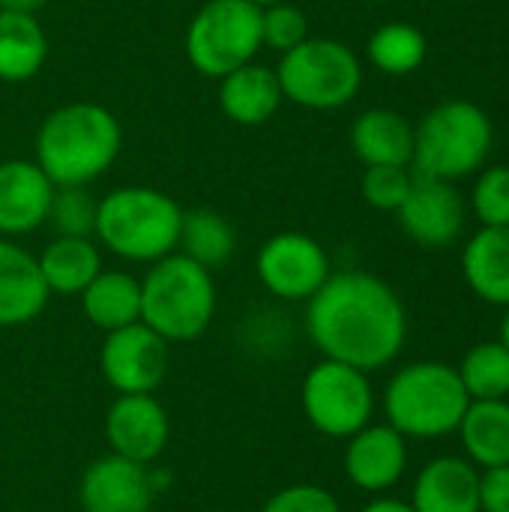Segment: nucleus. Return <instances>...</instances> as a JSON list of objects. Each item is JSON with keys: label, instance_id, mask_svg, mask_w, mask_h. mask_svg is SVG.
Listing matches in <instances>:
<instances>
[{"label": "nucleus", "instance_id": "obj_29", "mask_svg": "<svg viewBox=\"0 0 509 512\" xmlns=\"http://www.w3.org/2000/svg\"><path fill=\"white\" fill-rule=\"evenodd\" d=\"M96 207L99 201L87 192V186H54L48 225L57 231V237H93Z\"/></svg>", "mask_w": 509, "mask_h": 512}, {"label": "nucleus", "instance_id": "obj_2", "mask_svg": "<svg viewBox=\"0 0 509 512\" xmlns=\"http://www.w3.org/2000/svg\"><path fill=\"white\" fill-rule=\"evenodd\" d=\"M123 150L120 120L96 102L54 108L36 132V165L54 186H87L99 180Z\"/></svg>", "mask_w": 509, "mask_h": 512}, {"label": "nucleus", "instance_id": "obj_24", "mask_svg": "<svg viewBox=\"0 0 509 512\" xmlns=\"http://www.w3.org/2000/svg\"><path fill=\"white\" fill-rule=\"evenodd\" d=\"M78 297L84 318L105 333L141 321V279L123 270H102Z\"/></svg>", "mask_w": 509, "mask_h": 512}, {"label": "nucleus", "instance_id": "obj_25", "mask_svg": "<svg viewBox=\"0 0 509 512\" xmlns=\"http://www.w3.org/2000/svg\"><path fill=\"white\" fill-rule=\"evenodd\" d=\"M48 60V36L36 15L0 9V81L21 84Z\"/></svg>", "mask_w": 509, "mask_h": 512}, {"label": "nucleus", "instance_id": "obj_23", "mask_svg": "<svg viewBox=\"0 0 509 512\" xmlns=\"http://www.w3.org/2000/svg\"><path fill=\"white\" fill-rule=\"evenodd\" d=\"M36 261L48 291L63 297L81 294L102 273V255L93 237H54Z\"/></svg>", "mask_w": 509, "mask_h": 512}, {"label": "nucleus", "instance_id": "obj_20", "mask_svg": "<svg viewBox=\"0 0 509 512\" xmlns=\"http://www.w3.org/2000/svg\"><path fill=\"white\" fill-rule=\"evenodd\" d=\"M351 150L369 165H411L414 162V126L390 108H369L351 123Z\"/></svg>", "mask_w": 509, "mask_h": 512}, {"label": "nucleus", "instance_id": "obj_13", "mask_svg": "<svg viewBox=\"0 0 509 512\" xmlns=\"http://www.w3.org/2000/svg\"><path fill=\"white\" fill-rule=\"evenodd\" d=\"M105 438L114 456L138 465L156 462L171 438V420L153 393L117 396L105 414Z\"/></svg>", "mask_w": 509, "mask_h": 512}, {"label": "nucleus", "instance_id": "obj_6", "mask_svg": "<svg viewBox=\"0 0 509 512\" xmlns=\"http://www.w3.org/2000/svg\"><path fill=\"white\" fill-rule=\"evenodd\" d=\"M495 144L489 114L468 99H447L435 105L420 126H414V168L417 174L462 180L477 174Z\"/></svg>", "mask_w": 509, "mask_h": 512}, {"label": "nucleus", "instance_id": "obj_27", "mask_svg": "<svg viewBox=\"0 0 509 512\" xmlns=\"http://www.w3.org/2000/svg\"><path fill=\"white\" fill-rule=\"evenodd\" d=\"M426 51H429V42H426L423 30L408 21H387L366 42L369 63L378 72L396 75V78L420 69L426 60Z\"/></svg>", "mask_w": 509, "mask_h": 512}, {"label": "nucleus", "instance_id": "obj_11", "mask_svg": "<svg viewBox=\"0 0 509 512\" xmlns=\"http://www.w3.org/2000/svg\"><path fill=\"white\" fill-rule=\"evenodd\" d=\"M168 366V342L141 321L111 330L99 348V369L120 396L153 393L165 381Z\"/></svg>", "mask_w": 509, "mask_h": 512}, {"label": "nucleus", "instance_id": "obj_15", "mask_svg": "<svg viewBox=\"0 0 509 512\" xmlns=\"http://www.w3.org/2000/svg\"><path fill=\"white\" fill-rule=\"evenodd\" d=\"M408 471V438L390 423H369L348 438L345 477L369 495L393 489Z\"/></svg>", "mask_w": 509, "mask_h": 512}, {"label": "nucleus", "instance_id": "obj_31", "mask_svg": "<svg viewBox=\"0 0 509 512\" xmlns=\"http://www.w3.org/2000/svg\"><path fill=\"white\" fill-rule=\"evenodd\" d=\"M309 39V18L300 6L282 0L261 9V45L270 51H291Z\"/></svg>", "mask_w": 509, "mask_h": 512}, {"label": "nucleus", "instance_id": "obj_19", "mask_svg": "<svg viewBox=\"0 0 509 512\" xmlns=\"http://www.w3.org/2000/svg\"><path fill=\"white\" fill-rule=\"evenodd\" d=\"M282 84L276 69L261 63H246L225 78H219V108L237 126H261L282 105Z\"/></svg>", "mask_w": 509, "mask_h": 512}, {"label": "nucleus", "instance_id": "obj_8", "mask_svg": "<svg viewBox=\"0 0 509 512\" xmlns=\"http://www.w3.org/2000/svg\"><path fill=\"white\" fill-rule=\"evenodd\" d=\"M186 57L204 78H225L228 72L255 60L261 45V6L249 0H207L189 21L183 39Z\"/></svg>", "mask_w": 509, "mask_h": 512}, {"label": "nucleus", "instance_id": "obj_16", "mask_svg": "<svg viewBox=\"0 0 509 512\" xmlns=\"http://www.w3.org/2000/svg\"><path fill=\"white\" fill-rule=\"evenodd\" d=\"M54 183L33 159L0 162V237H24L48 222Z\"/></svg>", "mask_w": 509, "mask_h": 512}, {"label": "nucleus", "instance_id": "obj_18", "mask_svg": "<svg viewBox=\"0 0 509 512\" xmlns=\"http://www.w3.org/2000/svg\"><path fill=\"white\" fill-rule=\"evenodd\" d=\"M48 285L39 261L15 240L0 237V327H24L48 306Z\"/></svg>", "mask_w": 509, "mask_h": 512}, {"label": "nucleus", "instance_id": "obj_34", "mask_svg": "<svg viewBox=\"0 0 509 512\" xmlns=\"http://www.w3.org/2000/svg\"><path fill=\"white\" fill-rule=\"evenodd\" d=\"M480 512H509V465L480 471Z\"/></svg>", "mask_w": 509, "mask_h": 512}, {"label": "nucleus", "instance_id": "obj_4", "mask_svg": "<svg viewBox=\"0 0 509 512\" xmlns=\"http://www.w3.org/2000/svg\"><path fill=\"white\" fill-rule=\"evenodd\" d=\"M216 315V282L207 267L171 252L147 267L141 279V324L168 345L207 333Z\"/></svg>", "mask_w": 509, "mask_h": 512}, {"label": "nucleus", "instance_id": "obj_26", "mask_svg": "<svg viewBox=\"0 0 509 512\" xmlns=\"http://www.w3.org/2000/svg\"><path fill=\"white\" fill-rule=\"evenodd\" d=\"M177 249L198 261L201 267L213 270L222 267L234 249H237V231L234 225L210 207H198V210H183V222H180V240Z\"/></svg>", "mask_w": 509, "mask_h": 512}, {"label": "nucleus", "instance_id": "obj_32", "mask_svg": "<svg viewBox=\"0 0 509 512\" xmlns=\"http://www.w3.org/2000/svg\"><path fill=\"white\" fill-rule=\"evenodd\" d=\"M411 180H414V174L405 165H369L363 171L360 192L369 207L396 213L402 207V201L408 198Z\"/></svg>", "mask_w": 509, "mask_h": 512}, {"label": "nucleus", "instance_id": "obj_17", "mask_svg": "<svg viewBox=\"0 0 509 512\" xmlns=\"http://www.w3.org/2000/svg\"><path fill=\"white\" fill-rule=\"evenodd\" d=\"M414 512H480V468L465 456H438L414 480Z\"/></svg>", "mask_w": 509, "mask_h": 512}, {"label": "nucleus", "instance_id": "obj_21", "mask_svg": "<svg viewBox=\"0 0 509 512\" xmlns=\"http://www.w3.org/2000/svg\"><path fill=\"white\" fill-rule=\"evenodd\" d=\"M462 276L489 306H509V228L483 225L462 249Z\"/></svg>", "mask_w": 509, "mask_h": 512}, {"label": "nucleus", "instance_id": "obj_33", "mask_svg": "<svg viewBox=\"0 0 509 512\" xmlns=\"http://www.w3.org/2000/svg\"><path fill=\"white\" fill-rule=\"evenodd\" d=\"M261 512H342V504L333 492L312 483H297L279 489Z\"/></svg>", "mask_w": 509, "mask_h": 512}, {"label": "nucleus", "instance_id": "obj_39", "mask_svg": "<svg viewBox=\"0 0 509 512\" xmlns=\"http://www.w3.org/2000/svg\"><path fill=\"white\" fill-rule=\"evenodd\" d=\"M369 3H378V0H369Z\"/></svg>", "mask_w": 509, "mask_h": 512}, {"label": "nucleus", "instance_id": "obj_12", "mask_svg": "<svg viewBox=\"0 0 509 512\" xmlns=\"http://www.w3.org/2000/svg\"><path fill=\"white\" fill-rule=\"evenodd\" d=\"M396 216H399L402 231L414 243L426 249H444L462 237L468 207H465L462 192L450 180L414 174L408 198L402 201Z\"/></svg>", "mask_w": 509, "mask_h": 512}, {"label": "nucleus", "instance_id": "obj_22", "mask_svg": "<svg viewBox=\"0 0 509 512\" xmlns=\"http://www.w3.org/2000/svg\"><path fill=\"white\" fill-rule=\"evenodd\" d=\"M456 435L474 468L509 465V399L471 402Z\"/></svg>", "mask_w": 509, "mask_h": 512}, {"label": "nucleus", "instance_id": "obj_14", "mask_svg": "<svg viewBox=\"0 0 509 512\" xmlns=\"http://www.w3.org/2000/svg\"><path fill=\"white\" fill-rule=\"evenodd\" d=\"M84 512H150L156 489L150 468L123 456H102L84 474L78 486Z\"/></svg>", "mask_w": 509, "mask_h": 512}, {"label": "nucleus", "instance_id": "obj_37", "mask_svg": "<svg viewBox=\"0 0 509 512\" xmlns=\"http://www.w3.org/2000/svg\"><path fill=\"white\" fill-rule=\"evenodd\" d=\"M501 342L509 351V306H504V318H501Z\"/></svg>", "mask_w": 509, "mask_h": 512}, {"label": "nucleus", "instance_id": "obj_30", "mask_svg": "<svg viewBox=\"0 0 509 512\" xmlns=\"http://www.w3.org/2000/svg\"><path fill=\"white\" fill-rule=\"evenodd\" d=\"M471 210L480 225L509 228V165H489L477 171Z\"/></svg>", "mask_w": 509, "mask_h": 512}, {"label": "nucleus", "instance_id": "obj_7", "mask_svg": "<svg viewBox=\"0 0 509 512\" xmlns=\"http://www.w3.org/2000/svg\"><path fill=\"white\" fill-rule=\"evenodd\" d=\"M282 96L300 108L336 111L354 102L363 87V63L351 45L330 36H309L285 51L276 66Z\"/></svg>", "mask_w": 509, "mask_h": 512}, {"label": "nucleus", "instance_id": "obj_38", "mask_svg": "<svg viewBox=\"0 0 509 512\" xmlns=\"http://www.w3.org/2000/svg\"><path fill=\"white\" fill-rule=\"evenodd\" d=\"M249 3H255V6L264 9V6H273V3H282V0H249Z\"/></svg>", "mask_w": 509, "mask_h": 512}, {"label": "nucleus", "instance_id": "obj_5", "mask_svg": "<svg viewBox=\"0 0 509 512\" xmlns=\"http://www.w3.org/2000/svg\"><path fill=\"white\" fill-rule=\"evenodd\" d=\"M471 396L462 387L456 366L438 360H420L402 366L384 390L387 423L417 441H435L456 435Z\"/></svg>", "mask_w": 509, "mask_h": 512}, {"label": "nucleus", "instance_id": "obj_28", "mask_svg": "<svg viewBox=\"0 0 509 512\" xmlns=\"http://www.w3.org/2000/svg\"><path fill=\"white\" fill-rule=\"evenodd\" d=\"M465 393L471 402L509 399V351L504 342H480L474 345L462 363L456 366Z\"/></svg>", "mask_w": 509, "mask_h": 512}, {"label": "nucleus", "instance_id": "obj_9", "mask_svg": "<svg viewBox=\"0 0 509 512\" xmlns=\"http://www.w3.org/2000/svg\"><path fill=\"white\" fill-rule=\"evenodd\" d=\"M300 405L315 432L324 438L348 441L375 414V390L369 372H360L339 360L315 363L300 387Z\"/></svg>", "mask_w": 509, "mask_h": 512}, {"label": "nucleus", "instance_id": "obj_1", "mask_svg": "<svg viewBox=\"0 0 509 512\" xmlns=\"http://www.w3.org/2000/svg\"><path fill=\"white\" fill-rule=\"evenodd\" d=\"M306 333L327 360L378 372L402 354L408 312L381 276L342 270L306 300Z\"/></svg>", "mask_w": 509, "mask_h": 512}, {"label": "nucleus", "instance_id": "obj_36", "mask_svg": "<svg viewBox=\"0 0 509 512\" xmlns=\"http://www.w3.org/2000/svg\"><path fill=\"white\" fill-rule=\"evenodd\" d=\"M48 0H0V9L6 12H27V15H36Z\"/></svg>", "mask_w": 509, "mask_h": 512}, {"label": "nucleus", "instance_id": "obj_35", "mask_svg": "<svg viewBox=\"0 0 509 512\" xmlns=\"http://www.w3.org/2000/svg\"><path fill=\"white\" fill-rule=\"evenodd\" d=\"M360 512H414V507L408 501H399V498H375Z\"/></svg>", "mask_w": 509, "mask_h": 512}, {"label": "nucleus", "instance_id": "obj_3", "mask_svg": "<svg viewBox=\"0 0 509 512\" xmlns=\"http://www.w3.org/2000/svg\"><path fill=\"white\" fill-rule=\"evenodd\" d=\"M183 210L153 186H120L99 198L93 237L123 261L153 264L177 252Z\"/></svg>", "mask_w": 509, "mask_h": 512}, {"label": "nucleus", "instance_id": "obj_10", "mask_svg": "<svg viewBox=\"0 0 509 512\" xmlns=\"http://www.w3.org/2000/svg\"><path fill=\"white\" fill-rule=\"evenodd\" d=\"M258 282L279 300H309L330 279L327 249L303 231L273 234L255 255Z\"/></svg>", "mask_w": 509, "mask_h": 512}]
</instances>
